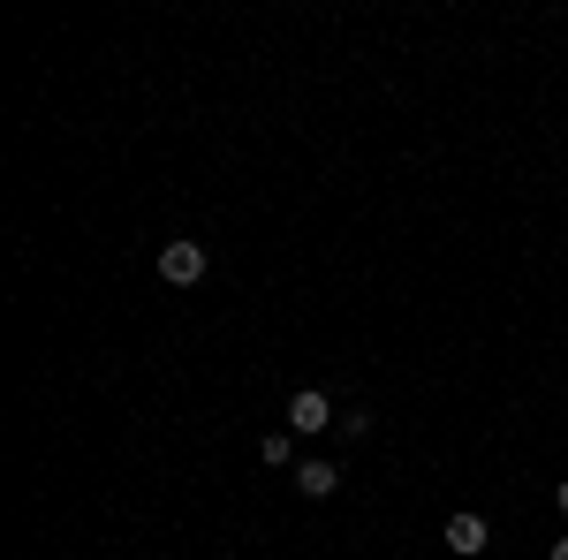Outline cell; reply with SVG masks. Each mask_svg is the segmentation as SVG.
Instances as JSON below:
<instances>
[{
    "mask_svg": "<svg viewBox=\"0 0 568 560\" xmlns=\"http://www.w3.org/2000/svg\"><path fill=\"white\" fill-rule=\"evenodd\" d=\"M205 243H160V281H168V288H197V281H205Z\"/></svg>",
    "mask_w": 568,
    "mask_h": 560,
    "instance_id": "cell-1",
    "label": "cell"
},
{
    "mask_svg": "<svg viewBox=\"0 0 568 560\" xmlns=\"http://www.w3.org/2000/svg\"><path fill=\"white\" fill-rule=\"evenodd\" d=\"M288 431H304V439H311V431H342V425H334V401H326L318 387H304L296 401H288Z\"/></svg>",
    "mask_w": 568,
    "mask_h": 560,
    "instance_id": "cell-2",
    "label": "cell"
},
{
    "mask_svg": "<svg viewBox=\"0 0 568 560\" xmlns=\"http://www.w3.org/2000/svg\"><path fill=\"white\" fill-rule=\"evenodd\" d=\"M485 538H493V530H485V516H470V508H463V516H447V553L478 560V553H485Z\"/></svg>",
    "mask_w": 568,
    "mask_h": 560,
    "instance_id": "cell-3",
    "label": "cell"
},
{
    "mask_svg": "<svg viewBox=\"0 0 568 560\" xmlns=\"http://www.w3.org/2000/svg\"><path fill=\"white\" fill-rule=\"evenodd\" d=\"M334 485H342L334 462H296V492H304V500H334Z\"/></svg>",
    "mask_w": 568,
    "mask_h": 560,
    "instance_id": "cell-4",
    "label": "cell"
},
{
    "mask_svg": "<svg viewBox=\"0 0 568 560\" xmlns=\"http://www.w3.org/2000/svg\"><path fill=\"white\" fill-rule=\"evenodd\" d=\"M258 462H273V470L288 462V431H265V439H258Z\"/></svg>",
    "mask_w": 568,
    "mask_h": 560,
    "instance_id": "cell-5",
    "label": "cell"
},
{
    "mask_svg": "<svg viewBox=\"0 0 568 560\" xmlns=\"http://www.w3.org/2000/svg\"><path fill=\"white\" fill-rule=\"evenodd\" d=\"M554 560H568V538H554Z\"/></svg>",
    "mask_w": 568,
    "mask_h": 560,
    "instance_id": "cell-6",
    "label": "cell"
},
{
    "mask_svg": "<svg viewBox=\"0 0 568 560\" xmlns=\"http://www.w3.org/2000/svg\"><path fill=\"white\" fill-rule=\"evenodd\" d=\"M554 500H561V516H568V485H561V492H554Z\"/></svg>",
    "mask_w": 568,
    "mask_h": 560,
    "instance_id": "cell-7",
    "label": "cell"
}]
</instances>
